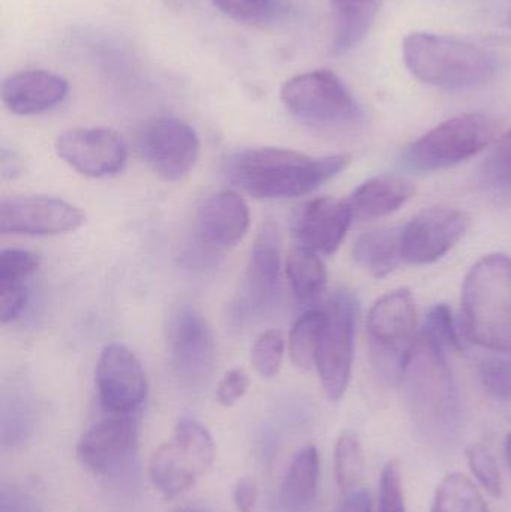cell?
Masks as SVG:
<instances>
[{
    "mask_svg": "<svg viewBox=\"0 0 511 512\" xmlns=\"http://www.w3.org/2000/svg\"><path fill=\"white\" fill-rule=\"evenodd\" d=\"M350 156L314 158L279 147L233 153L225 162L231 182L260 200H284L311 194L350 165Z\"/></svg>",
    "mask_w": 511,
    "mask_h": 512,
    "instance_id": "6da1fadb",
    "label": "cell"
},
{
    "mask_svg": "<svg viewBox=\"0 0 511 512\" xmlns=\"http://www.w3.org/2000/svg\"><path fill=\"white\" fill-rule=\"evenodd\" d=\"M408 71L429 86L465 90L488 84L498 74L500 63L492 51L438 33L414 32L402 42Z\"/></svg>",
    "mask_w": 511,
    "mask_h": 512,
    "instance_id": "7a4b0ae2",
    "label": "cell"
},
{
    "mask_svg": "<svg viewBox=\"0 0 511 512\" xmlns=\"http://www.w3.org/2000/svg\"><path fill=\"white\" fill-rule=\"evenodd\" d=\"M399 382L417 427L429 438H450L459 423V400L443 349L420 334Z\"/></svg>",
    "mask_w": 511,
    "mask_h": 512,
    "instance_id": "3957f363",
    "label": "cell"
},
{
    "mask_svg": "<svg viewBox=\"0 0 511 512\" xmlns=\"http://www.w3.org/2000/svg\"><path fill=\"white\" fill-rule=\"evenodd\" d=\"M462 325L471 342L511 352L510 256H485L468 271L462 288Z\"/></svg>",
    "mask_w": 511,
    "mask_h": 512,
    "instance_id": "277c9868",
    "label": "cell"
},
{
    "mask_svg": "<svg viewBox=\"0 0 511 512\" xmlns=\"http://www.w3.org/2000/svg\"><path fill=\"white\" fill-rule=\"evenodd\" d=\"M215 460V442L203 423L182 417L171 441L162 444L150 459L149 477L165 499H176L191 490Z\"/></svg>",
    "mask_w": 511,
    "mask_h": 512,
    "instance_id": "5b68a950",
    "label": "cell"
},
{
    "mask_svg": "<svg viewBox=\"0 0 511 512\" xmlns=\"http://www.w3.org/2000/svg\"><path fill=\"white\" fill-rule=\"evenodd\" d=\"M497 132V122L486 114L452 117L405 150V165L416 171L453 167L485 150L495 140Z\"/></svg>",
    "mask_w": 511,
    "mask_h": 512,
    "instance_id": "8992f818",
    "label": "cell"
},
{
    "mask_svg": "<svg viewBox=\"0 0 511 512\" xmlns=\"http://www.w3.org/2000/svg\"><path fill=\"white\" fill-rule=\"evenodd\" d=\"M416 303L408 289L381 297L369 310L366 330L380 372L401 381L408 355L416 343Z\"/></svg>",
    "mask_w": 511,
    "mask_h": 512,
    "instance_id": "52a82bcc",
    "label": "cell"
},
{
    "mask_svg": "<svg viewBox=\"0 0 511 512\" xmlns=\"http://www.w3.org/2000/svg\"><path fill=\"white\" fill-rule=\"evenodd\" d=\"M281 99L293 116L309 125H347L362 114L353 93L329 69L305 72L285 81Z\"/></svg>",
    "mask_w": 511,
    "mask_h": 512,
    "instance_id": "ba28073f",
    "label": "cell"
},
{
    "mask_svg": "<svg viewBox=\"0 0 511 512\" xmlns=\"http://www.w3.org/2000/svg\"><path fill=\"white\" fill-rule=\"evenodd\" d=\"M323 310L324 325L315 369L326 396L338 402L347 391L353 369L357 306L350 295L338 294Z\"/></svg>",
    "mask_w": 511,
    "mask_h": 512,
    "instance_id": "9c48e42d",
    "label": "cell"
},
{
    "mask_svg": "<svg viewBox=\"0 0 511 512\" xmlns=\"http://www.w3.org/2000/svg\"><path fill=\"white\" fill-rule=\"evenodd\" d=\"M78 459L96 477L119 481L138 465V426L129 415H114L93 424L77 447Z\"/></svg>",
    "mask_w": 511,
    "mask_h": 512,
    "instance_id": "30bf717a",
    "label": "cell"
},
{
    "mask_svg": "<svg viewBox=\"0 0 511 512\" xmlns=\"http://www.w3.org/2000/svg\"><path fill=\"white\" fill-rule=\"evenodd\" d=\"M168 357L180 384L201 388L209 381L215 364V337L201 313L180 307L167 327Z\"/></svg>",
    "mask_w": 511,
    "mask_h": 512,
    "instance_id": "8fae6325",
    "label": "cell"
},
{
    "mask_svg": "<svg viewBox=\"0 0 511 512\" xmlns=\"http://www.w3.org/2000/svg\"><path fill=\"white\" fill-rule=\"evenodd\" d=\"M138 149L156 176L179 182L194 170L200 158V138L183 120L158 117L141 129Z\"/></svg>",
    "mask_w": 511,
    "mask_h": 512,
    "instance_id": "7c38bea8",
    "label": "cell"
},
{
    "mask_svg": "<svg viewBox=\"0 0 511 512\" xmlns=\"http://www.w3.org/2000/svg\"><path fill=\"white\" fill-rule=\"evenodd\" d=\"M84 222L83 210L60 198L27 195L0 201L2 234L59 236L78 230Z\"/></svg>",
    "mask_w": 511,
    "mask_h": 512,
    "instance_id": "4fadbf2b",
    "label": "cell"
},
{
    "mask_svg": "<svg viewBox=\"0 0 511 512\" xmlns=\"http://www.w3.org/2000/svg\"><path fill=\"white\" fill-rule=\"evenodd\" d=\"M470 216L453 207H431L402 228V258L414 265L432 264L458 245Z\"/></svg>",
    "mask_w": 511,
    "mask_h": 512,
    "instance_id": "5bb4252c",
    "label": "cell"
},
{
    "mask_svg": "<svg viewBox=\"0 0 511 512\" xmlns=\"http://www.w3.org/2000/svg\"><path fill=\"white\" fill-rule=\"evenodd\" d=\"M54 147L63 162L92 179L120 173L128 159L125 140L105 128L71 129L57 137Z\"/></svg>",
    "mask_w": 511,
    "mask_h": 512,
    "instance_id": "9a60e30c",
    "label": "cell"
},
{
    "mask_svg": "<svg viewBox=\"0 0 511 512\" xmlns=\"http://www.w3.org/2000/svg\"><path fill=\"white\" fill-rule=\"evenodd\" d=\"M99 402L114 415H129L147 396V379L137 355L120 343L105 346L96 366Z\"/></svg>",
    "mask_w": 511,
    "mask_h": 512,
    "instance_id": "2e32d148",
    "label": "cell"
},
{
    "mask_svg": "<svg viewBox=\"0 0 511 512\" xmlns=\"http://www.w3.org/2000/svg\"><path fill=\"white\" fill-rule=\"evenodd\" d=\"M353 219L348 201L333 197L317 198L300 210L294 221V236L303 248L317 254L332 255L344 242Z\"/></svg>",
    "mask_w": 511,
    "mask_h": 512,
    "instance_id": "e0dca14e",
    "label": "cell"
},
{
    "mask_svg": "<svg viewBox=\"0 0 511 512\" xmlns=\"http://www.w3.org/2000/svg\"><path fill=\"white\" fill-rule=\"evenodd\" d=\"M68 92V81L60 75L45 69H29L6 78L0 95L12 114L35 116L62 104Z\"/></svg>",
    "mask_w": 511,
    "mask_h": 512,
    "instance_id": "ac0fdd59",
    "label": "cell"
},
{
    "mask_svg": "<svg viewBox=\"0 0 511 512\" xmlns=\"http://www.w3.org/2000/svg\"><path fill=\"white\" fill-rule=\"evenodd\" d=\"M249 219L248 204L239 194L218 192L207 198L198 210V234L213 248H233L248 233Z\"/></svg>",
    "mask_w": 511,
    "mask_h": 512,
    "instance_id": "d6986e66",
    "label": "cell"
},
{
    "mask_svg": "<svg viewBox=\"0 0 511 512\" xmlns=\"http://www.w3.org/2000/svg\"><path fill=\"white\" fill-rule=\"evenodd\" d=\"M281 273V236L278 227L267 221L261 225L246 271V292L254 306L267 303L275 295Z\"/></svg>",
    "mask_w": 511,
    "mask_h": 512,
    "instance_id": "ffe728a7",
    "label": "cell"
},
{
    "mask_svg": "<svg viewBox=\"0 0 511 512\" xmlns=\"http://www.w3.org/2000/svg\"><path fill=\"white\" fill-rule=\"evenodd\" d=\"M416 194L413 183L402 177L378 176L366 180L348 198L353 218L374 221L392 215Z\"/></svg>",
    "mask_w": 511,
    "mask_h": 512,
    "instance_id": "44dd1931",
    "label": "cell"
},
{
    "mask_svg": "<svg viewBox=\"0 0 511 512\" xmlns=\"http://www.w3.org/2000/svg\"><path fill=\"white\" fill-rule=\"evenodd\" d=\"M333 9V56H345L368 36L383 0H330Z\"/></svg>",
    "mask_w": 511,
    "mask_h": 512,
    "instance_id": "7402d4cb",
    "label": "cell"
},
{
    "mask_svg": "<svg viewBox=\"0 0 511 512\" xmlns=\"http://www.w3.org/2000/svg\"><path fill=\"white\" fill-rule=\"evenodd\" d=\"M320 454L314 445L302 448L291 460L282 481L279 502L284 512H308L317 498Z\"/></svg>",
    "mask_w": 511,
    "mask_h": 512,
    "instance_id": "603a6c76",
    "label": "cell"
},
{
    "mask_svg": "<svg viewBox=\"0 0 511 512\" xmlns=\"http://www.w3.org/2000/svg\"><path fill=\"white\" fill-rule=\"evenodd\" d=\"M36 402L23 382L3 388L0 400V441L3 447L15 448L29 441L35 430Z\"/></svg>",
    "mask_w": 511,
    "mask_h": 512,
    "instance_id": "cb8c5ba5",
    "label": "cell"
},
{
    "mask_svg": "<svg viewBox=\"0 0 511 512\" xmlns=\"http://www.w3.org/2000/svg\"><path fill=\"white\" fill-rule=\"evenodd\" d=\"M354 259L372 276L381 279L398 267L402 258V228L368 231L356 240Z\"/></svg>",
    "mask_w": 511,
    "mask_h": 512,
    "instance_id": "d4e9b609",
    "label": "cell"
},
{
    "mask_svg": "<svg viewBox=\"0 0 511 512\" xmlns=\"http://www.w3.org/2000/svg\"><path fill=\"white\" fill-rule=\"evenodd\" d=\"M285 271H287L291 288L299 300H315L326 286V265L323 264L317 252L303 246L294 248L288 254Z\"/></svg>",
    "mask_w": 511,
    "mask_h": 512,
    "instance_id": "484cf974",
    "label": "cell"
},
{
    "mask_svg": "<svg viewBox=\"0 0 511 512\" xmlns=\"http://www.w3.org/2000/svg\"><path fill=\"white\" fill-rule=\"evenodd\" d=\"M431 512H489L485 499L470 478L450 474L435 493Z\"/></svg>",
    "mask_w": 511,
    "mask_h": 512,
    "instance_id": "4316f807",
    "label": "cell"
},
{
    "mask_svg": "<svg viewBox=\"0 0 511 512\" xmlns=\"http://www.w3.org/2000/svg\"><path fill=\"white\" fill-rule=\"evenodd\" d=\"M324 325V310H311L297 319L290 331L291 360L300 369L311 370L317 360L318 343Z\"/></svg>",
    "mask_w": 511,
    "mask_h": 512,
    "instance_id": "83f0119b",
    "label": "cell"
},
{
    "mask_svg": "<svg viewBox=\"0 0 511 512\" xmlns=\"http://www.w3.org/2000/svg\"><path fill=\"white\" fill-rule=\"evenodd\" d=\"M335 474L339 489L345 495L360 489L365 475V456L356 433L339 435L335 447Z\"/></svg>",
    "mask_w": 511,
    "mask_h": 512,
    "instance_id": "f1b7e54d",
    "label": "cell"
},
{
    "mask_svg": "<svg viewBox=\"0 0 511 512\" xmlns=\"http://www.w3.org/2000/svg\"><path fill=\"white\" fill-rule=\"evenodd\" d=\"M213 5L239 23L264 26L281 15L279 0H212Z\"/></svg>",
    "mask_w": 511,
    "mask_h": 512,
    "instance_id": "f546056e",
    "label": "cell"
},
{
    "mask_svg": "<svg viewBox=\"0 0 511 512\" xmlns=\"http://www.w3.org/2000/svg\"><path fill=\"white\" fill-rule=\"evenodd\" d=\"M285 352V339L279 330H267L255 340L251 361L261 378L270 379L278 375Z\"/></svg>",
    "mask_w": 511,
    "mask_h": 512,
    "instance_id": "4dcf8cb0",
    "label": "cell"
},
{
    "mask_svg": "<svg viewBox=\"0 0 511 512\" xmlns=\"http://www.w3.org/2000/svg\"><path fill=\"white\" fill-rule=\"evenodd\" d=\"M422 334L444 352L462 351V342L456 330L452 309L447 304H437L429 310Z\"/></svg>",
    "mask_w": 511,
    "mask_h": 512,
    "instance_id": "1f68e13d",
    "label": "cell"
},
{
    "mask_svg": "<svg viewBox=\"0 0 511 512\" xmlns=\"http://www.w3.org/2000/svg\"><path fill=\"white\" fill-rule=\"evenodd\" d=\"M467 459L471 472L482 484L483 489L492 498H501L503 496V478H501L500 469H498L491 451L480 444L470 445L467 448Z\"/></svg>",
    "mask_w": 511,
    "mask_h": 512,
    "instance_id": "d6a6232c",
    "label": "cell"
},
{
    "mask_svg": "<svg viewBox=\"0 0 511 512\" xmlns=\"http://www.w3.org/2000/svg\"><path fill=\"white\" fill-rule=\"evenodd\" d=\"M483 176L495 191L511 194V131L498 141L486 159Z\"/></svg>",
    "mask_w": 511,
    "mask_h": 512,
    "instance_id": "836d02e7",
    "label": "cell"
},
{
    "mask_svg": "<svg viewBox=\"0 0 511 512\" xmlns=\"http://www.w3.org/2000/svg\"><path fill=\"white\" fill-rule=\"evenodd\" d=\"M480 381L489 396L501 402H511V360L501 357L483 360Z\"/></svg>",
    "mask_w": 511,
    "mask_h": 512,
    "instance_id": "e575fe53",
    "label": "cell"
},
{
    "mask_svg": "<svg viewBox=\"0 0 511 512\" xmlns=\"http://www.w3.org/2000/svg\"><path fill=\"white\" fill-rule=\"evenodd\" d=\"M378 512H407L401 468L396 462L387 463L381 472Z\"/></svg>",
    "mask_w": 511,
    "mask_h": 512,
    "instance_id": "d590c367",
    "label": "cell"
},
{
    "mask_svg": "<svg viewBox=\"0 0 511 512\" xmlns=\"http://www.w3.org/2000/svg\"><path fill=\"white\" fill-rule=\"evenodd\" d=\"M41 264V259L26 249L0 251V282H23Z\"/></svg>",
    "mask_w": 511,
    "mask_h": 512,
    "instance_id": "8d00e7d4",
    "label": "cell"
},
{
    "mask_svg": "<svg viewBox=\"0 0 511 512\" xmlns=\"http://www.w3.org/2000/svg\"><path fill=\"white\" fill-rule=\"evenodd\" d=\"M27 303V289L23 282H0V321H15Z\"/></svg>",
    "mask_w": 511,
    "mask_h": 512,
    "instance_id": "74e56055",
    "label": "cell"
},
{
    "mask_svg": "<svg viewBox=\"0 0 511 512\" xmlns=\"http://www.w3.org/2000/svg\"><path fill=\"white\" fill-rule=\"evenodd\" d=\"M0 512H42L33 493L17 484L0 486Z\"/></svg>",
    "mask_w": 511,
    "mask_h": 512,
    "instance_id": "f35d334b",
    "label": "cell"
},
{
    "mask_svg": "<svg viewBox=\"0 0 511 512\" xmlns=\"http://www.w3.org/2000/svg\"><path fill=\"white\" fill-rule=\"evenodd\" d=\"M249 388V376L242 369L225 373L218 385V400L225 408L236 405Z\"/></svg>",
    "mask_w": 511,
    "mask_h": 512,
    "instance_id": "ab89813d",
    "label": "cell"
},
{
    "mask_svg": "<svg viewBox=\"0 0 511 512\" xmlns=\"http://www.w3.org/2000/svg\"><path fill=\"white\" fill-rule=\"evenodd\" d=\"M257 484L251 478H240L234 486L233 501L237 512H255L257 507Z\"/></svg>",
    "mask_w": 511,
    "mask_h": 512,
    "instance_id": "60d3db41",
    "label": "cell"
},
{
    "mask_svg": "<svg viewBox=\"0 0 511 512\" xmlns=\"http://www.w3.org/2000/svg\"><path fill=\"white\" fill-rule=\"evenodd\" d=\"M335 512H372L371 493L365 489L348 493Z\"/></svg>",
    "mask_w": 511,
    "mask_h": 512,
    "instance_id": "b9f144b4",
    "label": "cell"
},
{
    "mask_svg": "<svg viewBox=\"0 0 511 512\" xmlns=\"http://www.w3.org/2000/svg\"><path fill=\"white\" fill-rule=\"evenodd\" d=\"M506 457L507 462H509L511 468V432L509 433V435H507L506 439Z\"/></svg>",
    "mask_w": 511,
    "mask_h": 512,
    "instance_id": "7bdbcfd3",
    "label": "cell"
},
{
    "mask_svg": "<svg viewBox=\"0 0 511 512\" xmlns=\"http://www.w3.org/2000/svg\"><path fill=\"white\" fill-rule=\"evenodd\" d=\"M176 512H209V511L204 510V508H201V507H185V508H180V510L176 511Z\"/></svg>",
    "mask_w": 511,
    "mask_h": 512,
    "instance_id": "ee69618b",
    "label": "cell"
},
{
    "mask_svg": "<svg viewBox=\"0 0 511 512\" xmlns=\"http://www.w3.org/2000/svg\"><path fill=\"white\" fill-rule=\"evenodd\" d=\"M509 26L511 27V11H510V14H509Z\"/></svg>",
    "mask_w": 511,
    "mask_h": 512,
    "instance_id": "f6af8a7d",
    "label": "cell"
}]
</instances>
